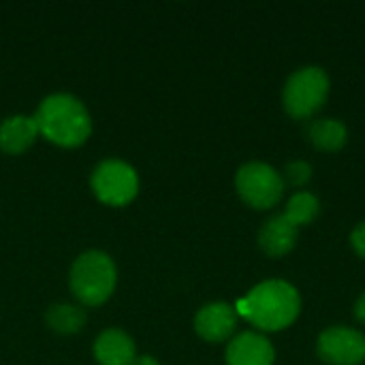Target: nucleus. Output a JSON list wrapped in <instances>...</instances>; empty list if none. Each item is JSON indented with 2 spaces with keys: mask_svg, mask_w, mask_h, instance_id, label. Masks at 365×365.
Masks as SVG:
<instances>
[{
  "mask_svg": "<svg viewBox=\"0 0 365 365\" xmlns=\"http://www.w3.org/2000/svg\"><path fill=\"white\" fill-rule=\"evenodd\" d=\"M47 325L58 334H77L86 325V310L77 304H56L47 310Z\"/></svg>",
  "mask_w": 365,
  "mask_h": 365,
  "instance_id": "nucleus-14",
  "label": "nucleus"
},
{
  "mask_svg": "<svg viewBox=\"0 0 365 365\" xmlns=\"http://www.w3.org/2000/svg\"><path fill=\"white\" fill-rule=\"evenodd\" d=\"M235 188L246 205L255 210H272L284 195V180L272 165L252 160L237 169Z\"/></svg>",
  "mask_w": 365,
  "mask_h": 365,
  "instance_id": "nucleus-5",
  "label": "nucleus"
},
{
  "mask_svg": "<svg viewBox=\"0 0 365 365\" xmlns=\"http://www.w3.org/2000/svg\"><path fill=\"white\" fill-rule=\"evenodd\" d=\"M38 135L62 148H77L88 141L92 133V118L88 107L68 92H56L41 101L34 113Z\"/></svg>",
  "mask_w": 365,
  "mask_h": 365,
  "instance_id": "nucleus-2",
  "label": "nucleus"
},
{
  "mask_svg": "<svg viewBox=\"0 0 365 365\" xmlns=\"http://www.w3.org/2000/svg\"><path fill=\"white\" fill-rule=\"evenodd\" d=\"M317 353L327 365H361L365 361V336L353 327H327L317 340Z\"/></svg>",
  "mask_w": 365,
  "mask_h": 365,
  "instance_id": "nucleus-7",
  "label": "nucleus"
},
{
  "mask_svg": "<svg viewBox=\"0 0 365 365\" xmlns=\"http://www.w3.org/2000/svg\"><path fill=\"white\" fill-rule=\"evenodd\" d=\"M351 246H353V250L365 259V220L364 222H359L355 229H353V233H351Z\"/></svg>",
  "mask_w": 365,
  "mask_h": 365,
  "instance_id": "nucleus-17",
  "label": "nucleus"
},
{
  "mask_svg": "<svg viewBox=\"0 0 365 365\" xmlns=\"http://www.w3.org/2000/svg\"><path fill=\"white\" fill-rule=\"evenodd\" d=\"M38 137V126L34 115H9L0 124V150L6 154L26 152Z\"/></svg>",
  "mask_w": 365,
  "mask_h": 365,
  "instance_id": "nucleus-12",
  "label": "nucleus"
},
{
  "mask_svg": "<svg viewBox=\"0 0 365 365\" xmlns=\"http://www.w3.org/2000/svg\"><path fill=\"white\" fill-rule=\"evenodd\" d=\"M329 96V75L321 66L297 68L284 83L282 105L295 120L312 118Z\"/></svg>",
  "mask_w": 365,
  "mask_h": 365,
  "instance_id": "nucleus-4",
  "label": "nucleus"
},
{
  "mask_svg": "<svg viewBox=\"0 0 365 365\" xmlns=\"http://www.w3.org/2000/svg\"><path fill=\"white\" fill-rule=\"evenodd\" d=\"M133 365H160V364H158V359H154L152 355H137V359H135V364Z\"/></svg>",
  "mask_w": 365,
  "mask_h": 365,
  "instance_id": "nucleus-19",
  "label": "nucleus"
},
{
  "mask_svg": "<svg viewBox=\"0 0 365 365\" xmlns=\"http://www.w3.org/2000/svg\"><path fill=\"white\" fill-rule=\"evenodd\" d=\"M297 227L291 225L282 214L269 218L259 231V246L267 257H287L297 244Z\"/></svg>",
  "mask_w": 365,
  "mask_h": 365,
  "instance_id": "nucleus-11",
  "label": "nucleus"
},
{
  "mask_svg": "<svg viewBox=\"0 0 365 365\" xmlns=\"http://www.w3.org/2000/svg\"><path fill=\"white\" fill-rule=\"evenodd\" d=\"M237 327V312L227 302L205 304L195 317V331L205 342H225Z\"/></svg>",
  "mask_w": 365,
  "mask_h": 365,
  "instance_id": "nucleus-8",
  "label": "nucleus"
},
{
  "mask_svg": "<svg viewBox=\"0 0 365 365\" xmlns=\"http://www.w3.org/2000/svg\"><path fill=\"white\" fill-rule=\"evenodd\" d=\"M94 357L98 365H133L137 359V346L126 331L111 327L96 336Z\"/></svg>",
  "mask_w": 365,
  "mask_h": 365,
  "instance_id": "nucleus-10",
  "label": "nucleus"
},
{
  "mask_svg": "<svg viewBox=\"0 0 365 365\" xmlns=\"http://www.w3.org/2000/svg\"><path fill=\"white\" fill-rule=\"evenodd\" d=\"M282 175H284L282 180H284L287 184H291V186H295V188H304V186L312 180V167H310V163L297 158V160L287 163Z\"/></svg>",
  "mask_w": 365,
  "mask_h": 365,
  "instance_id": "nucleus-16",
  "label": "nucleus"
},
{
  "mask_svg": "<svg viewBox=\"0 0 365 365\" xmlns=\"http://www.w3.org/2000/svg\"><path fill=\"white\" fill-rule=\"evenodd\" d=\"M68 280L73 295L83 306H101L115 291L118 269L107 252L86 250L75 259Z\"/></svg>",
  "mask_w": 365,
  "mask_h": 365,
  "instance_id": "nucleus-3",
  "label": "nucleus"
},
{
  "mask_svg": "<svg viewBox=\"0 0 365 365\" xmlns=\"http://www.w3.org/2000/svg\"><path fill=\"white\" fill-rule=\"evenodd\" d=\"M235 312L261 331H282L297 321L302 297L287 280H265L237 302Z\"/></svg>",
  "mask_w": 365,
  "mask_h": 365,
  "instance_id": "nucleus-1",
  "label": "nucleus"
},
{
  "mask_svg": "<svg viewBox=\"0 0 365 365\" xmlns=\"http://www.w3.org/2000/svg\"><path fill=\"white\" fill-rule=\"evenodd\" d=\"M355 319L365 325V291L359 295V299L355 302Z\"/></svg>",
  "mask_w": 365,
  "mask_h": 365,
  "instance_id": "nucleus-18",
  "label": "nucleus"
},
{
  "mask_svg": "<svg viewBox=\"0 0 365 365\" xmlns=\"http://www.w3.org/2000/svg\"><path fill=\"white\" fill-rule=\"evenodd\" d=\"M319 212H321L319 197L312 195V192H308V190H297V192L289 199V203H287L282 216H284L291 225H295V227L299 229V227L310 225V222L319 216Z\"/></svg>",
  "mask_w": 365,
  "mask_h": 365,
  "instance_id": "nucleus-15",
  "label": "nucleus"
},
{
  "mask_svg": "<svg viewBox=\"0 0 365 365\" xmlns=\"http://www.w3.org/2000/svg\"><path fill=\"white\" fill-rule=\"evenodd\" d=\"M227 365H274L276 351L259 331H244L227 346Z\"/></svg>",
  "mask_w": 365,
  "mask_h": 365,
  "instance_id": "nucleus-9",
  "label": "nucleus"
},
{
  "mask_svg": "<svg viewBox=\"0 0 365 365\" xmlns=\"http://www.w3.org/2000/svg\"><path fill=\"white\" fill-rule=\"evenodd\" d=\"M90 186L98 201L107 205H126L139 192V175L126 160L107 158L94 167Z\"/></svg>",
  "mask_w": 365,
  "mask_h": 365,
  "instance_id": "nucleus-6",
  "label": "nucleus"
},
{
  "mask_svg": "<svg viewBox=\"0 0 365 365\" xmlns=\"http://www.w3.org/2000/svg\"><path fill=\"white\" fill-rule=\"evenodd\" d=\"M310 143L321 150V152H338L346 145L349 139V128L344 122L336 120V118H321V120H312L308 124L306 130Z\"/></svg>",
  "mask_w": 365,
  "mask_h": 365,
  "instance_id": "nucleus-13",
  "label": "nucleus"
}]
</instances>
